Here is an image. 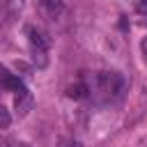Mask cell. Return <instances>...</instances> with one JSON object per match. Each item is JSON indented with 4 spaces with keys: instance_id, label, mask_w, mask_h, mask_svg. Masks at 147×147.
I'll list each match as a JSON object with an SVG mask.
<instances>
[{
    "instance_id": "6da1fadb",
    "label": "cell",
    "mask_w": 147,
    "mask_h": 147,
    "mask_svg": "<svg viewBox=\"0 0 147 147\" xmlns=\"http://www.w3.org/2000/svg\"><path fill=\"white\" fill-rule=\"evenodd\" d=\"M87 90L99 103H110L122 99L126 90V78L119 71H99L92 76V83L87 85Z\"/></svg>"
},
{
    "instance_id": "7a4b0ae2",
    "label": "cell",
    "mask_w": 147,
    "mask_h": 147,
    "mask_svg": "<svg viewBox=\"0 0 147 147\" xmlns=\"http://www.w3.org/2000/svg\"><path fill=\"white\" fill-rule=\"evenodd\" d=\"M25 34H28V41H30V48H41V51H48L51 46V37L44 28L39 25H28L25 28Z\"/></svg>"
},
{
    "instance_id": "3957f363",
    "label": "cell",
    "mask_w": 147,
    "mask_h": 147,
    "mask_svg": "<svg viewBox=\"0 0 147 147\" xmlns=\"http://www.w3.org/2000/svg\"><path fill=\"white\" fill-rule=\"evenodd\" d=\"M32 106H34V99H32L30 90H28L25 85H21V87L16 90V96H14V110H16V115H18V117H25V115L32 110Z\"/></svg>"
},
{
    "instance_id": "277c9868",
    "label": "cell",
    "mask_w": 147,
    "mask_h": 147,
    "mask_svg": "<svg viewBox=\"0 0 147 147\" xmlns=\"http://www.w3.org/2000/svg\"><path fill=\"white\" fill-rule=\"evenodd\" d=\"M39 5H41V9H44V14H46L48 18H53V21H57V18L64 14V2H62V0H39Z\"/></svg>"
},
{
    "instance_id": "5b68a950",
    "label": "cell",
    "mask_w": 147,
    "mask_h": 147,
    "mask_svg": "<svg viewBox=\"0 0 147 147\" xmlns=\"http://www.w3.org/2000/svg\"><path fill=\"white\" fill-rule=\"evenodd\" d=\"M0 85L2 87H7V90H18L21 85H23V80L18 78V74H9L5 67H0Z\"/></svg>"
},
{
    "instance_id": "8992f818",
    "label": "cell",
    "mask_w": 147,
    "mask_h": 147,
    "mask_svg": "<svg viewBox=\"0 0 147 147\" xmlns=\"http://www.w3.org/2000/svg\"><path fill=\"white\" fill-rule=\"evenodd\" d=\"M87 94H90V90H87L85 83H76V85L69 87V96H71V99H83V96H87Z\"/></svg>"
},
{
    "instance_id": "52a82bcc",
    "label": "cell",
    "mask_w": 147,
    "mask_h": 147,
    "mask_svg": "<svg viewBox=\"0 0 147 147\" xmlns=\"http://www.w3.org/2000/svg\"><path fill=\"white\" fill-rule=\"evenodd\" d=\"M9 124H11V115H9V110L0 103V129H9Z\"/></svg>"
},
{
    "instance_id": "ba28073f",
    "label": "cell",
    "mask_w": 147,
    "mask_h": 147,
    "mask_svg": "<svg viewBox=\"0 0 147 147\" xmlns=\"http://www.w3.org/2000/svg\"><path fill=\"white\" fill-rule=\"evenodd\" d=\"M140 48H142V60L147 62V37H145V39L140 41Z\"/></svg>"
},
{
    "instance_id": "9c48e42d",
    "label": "cell",
    "mask_w": 147,
    "mask_h": 147,
    "mask_svg": "<svg viewBox=\"0 0 147 147\" xmlns=\"http://www.w3.org/2000/svg\"><path fill=\"white\" fill-rule=\"evenodd\" d=\"M9 147H30L28 142H23V140H11L9 142Z\"/></svg>"
},
{
    "instance_id": "30bf717a",
    "label": "cell",
    "mask_w": 147,
    "mask_h": 147,
    "mask_svg": "<svg viewBox=\"0 0 147 147\" xmlns=\"http://www.w3.org/2000/svg\"><path fill=\"white\" fill-rule=\"evenodd\" d=\"M138 11H142V14L147 11V0H142V2H138Z\"/></svg>"
},
{
    "instance_id": "8fae6325",
    "label": "cell",
    "mask_w": 147,
    "mask_h": 147,
    "mask_svg": "<svg viewBox=\"0 0 147 147\" xmlns=\"http://www.w3.org/2000/svg\"><path fill=\"white\" fill-rule=\"evenodd\" d=\"M11 5H14V9H21V5H23V0H9Z\"/></svg>"
}]
</instances>
